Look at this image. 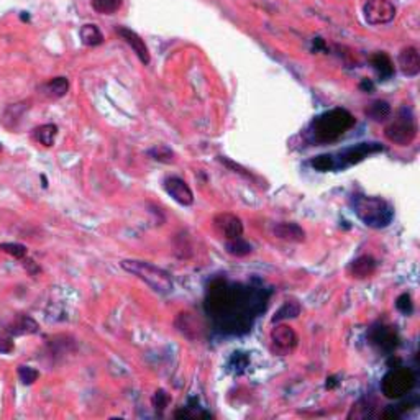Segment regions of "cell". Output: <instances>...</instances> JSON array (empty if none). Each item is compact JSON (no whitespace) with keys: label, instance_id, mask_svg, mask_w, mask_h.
I'll return each mask as SVG.
<instances>
[{"label":"cell","instance_id":"6da1fadb","mask_svg":"<svg viewBox=\"0 0 420 420\" xmlns=\"http://www.w3.org/2000/svg\"><path fill=\"white\" fill-rule=\"evenodd\" d=\"M266 304L268 294L263 288L217 279L209 286L203 306L220 330L243 333L250 330L251 320L266 309Z\"/></svg>","mask_w":420,"mask_h":420},{"label":"cell","instance_id":"7a4b0ae2","mask_svg":"<svg viewBox=\"0 0 420 420\" xmlns=\"http://www.w3.org/2000/svg\"><path fill=\"white\" fill-rule=\"evenodd\" d=\"M354 125H357V119L352 112L337 107V109H330L314 117L306 130V137L310 143L328 145V143H335L343 138Z\"/></svg>","mask_w":420,"mask_h":420},{"label":"cell","instance_id":"3957f363","mask_svg":"<svg viewBox=\"0 0 420 420\" xmlns=\"http://www.w3.org/2000/svg\"><path fill=\"white\" fill-rule=\"evenodd\" d=\"M384 146L381 143L365 141L358 145L346 146V148L335 151V153L319 154L312 158L309 164L315 171L330 172V171H343L346 168H352L354 164L365 161L370 156L383 153Z\"/></svg>","mask_w":420,"mask_h":420},{"label":"cell","instance_id":"277c9868","mask_svg":"<svg viewBox=\"0 0 420 420\" xmlns=\"http://www.w3.org/2000/svg\"><path fill=\"white\" fill-rule=\"evenodd\" d=\"M350 206H352L354 215L366 227L376 228V230L389 227L394 219V209L391 203L381 197L353 194L352 199H350Z\"/></svg>","mask_w":420,"mask_h":420},{"label":"cell","instance_id":"5b68a950","mask_svg":"<svg viewBox=\"0 0 420 420\" xmlns=\"http://www.w3.org/2000/svg\"><path fill=\"white\" fill-rule=\"evenodd\" d=\"M120 266L130 274L141 279L145 284H148L154 292L170 294L174 289V283H172L170 272L153 265V263L141 261V259H123Z\"/></svg>","mask_w":420,"mask_h":420},{"label":"cell","instance_id":"8992f818","mask_svg":"<svg viewBox=\"0 0 420 420\" xmlns=\"http://www.w3.org/2000/svg\"><path fill=\"white\" fill-rule=\"evenodd\" d=\"M417 119H415L414 110L407 106L399 107L392 119L389 120V123L384 127V137L388 138V141H391L397 146L412 145L415 138H417Z\"/></svg>","mask_w":420,"mask_h":420},{"label":"cell","instance_id":"52a82bcc","mask_svg":"<svg viewBox=\"0 0 420 420\" xmlns=\"http://www.w3.org/2000/svg\"><path fill=\"white\" fill-rule=\"evenodd\" d=\"M415 386V374L409 368L391 370L381 381V392L388 399H401L412 391Z\"/></svg>","mask_w":420,"mask_h":420},{"label":"cell","instance_id":"ba28073f","mask_svg":"<svg viewBox=\"0 0 420 420\" xmlns=\"http://www.w3.org/2000/svg\"><path fill=\"white\" fill-rule=\"evenodd\" d=\"M397 8L391 0H366L363 6V17H365L368 25L379 27V25H388L396 19Z\"/></svg>","mask_w":420,"mask_h":420},{"label":"cell","instance_id":"9c48e42d","mask_svg":"<svg viewBox=\"0 0 420 420\" xmlns=\"http://www.w3.org/2000/svg\"><path fill=\"white\" fill-rule=\"evenodd\" d=\"M271 341L279 354H289L297 346V333L292 327L279 323L271 330Z\"/></svg>","mask_w":420,"mask_h":420},{"label":"cell","instance_id":"30bf717a","mask_svg":"<svg viewBox=\"0 0 420 420\" xmlns=\"http://www.w3.org/2000/svg\"><path fill=\"white\" fill-rule=\"evenodd\" d=\"M164 190H166L170 196L174 199L177 203L188 207L194 203V192L189 188V184L184 179L177 176H171L164 179Z\"/></svg>","mask_w":420,"mask_h":420},{"label":"cell","instance_id":"8fae6325","mask_svg":"<svg viewBox=\"0 0 420 420\" xmlns=\"http://www.w3.org/2000/svg\"><path fill=\"white\" fill-rule=\"evenodd\" d=\"M117 33H119V37L122 38V40L127 43L130 48H132L133 53L137 54V58L140 59L143 64H150V61H151L150 50L140 34L127 27H117Z\"/></svg>","mask_w":420,"mask_h":420},{"label":"cell","instance_id":"7c38bea8","mask_svg":"<svg viewBox=\"0 0 420 420\" xmlns=\"http://www.w3.org/2000/svg\"><path fill=\"white\" fill-rule=\"evenodd\" d=\"M215 228L217 232L222 235L225 240H233V238H238L243 235V223H241L240 217L233 214H219L217 217L214 219Z\"/></svg>","mask_w":420,"mask_h":420},{"label":"cell","instance_id":"4fadbf2b","mask_svg":"<svg viewBox=\"0 0 420 420\" xmlns=\"http://www.w3.org/2000/svg\"><path fill=\"white\" fill-rule=\"evenodd\" d=\"M397 66L407 77H417L420 74V53L415 46L402 48L397 56Z\"/></svg>","mask_w":420,"mask_h":420},{"label":"cell","instance_id":"5bb4252c","mask_svg":"<svg viewBox=\"0 0 420 420\" xmlns=\"http://www.w3.org/2000/svg\"><path fill=\"white\" fill-rule=\"evenodd\" d=\"M371 343L378 346L379 350H383V352L391 353L396 350L397 343H399V337H397L396 330H394L392 327H386V326H379L374 327L373 330H371Z\"/></svg>","mask_w":420,"mask_h":420},{"label":"cell","instance_id":"9a60e30c","mask_svg":"<svg viewBox=\"0 0 420 420\" xmlns=\"http://www.w3.org/2000/svg\"><path fill=\"white\" fill-rule=\"evenodd\" d=\"M272 233L279 238V240L289 241V243H302L306 240V230L301 225L292 222L278 223L272 228Z\"/></svg>","mask_w":420,"mask_h":420},{"label":"cell","instance_id":"2e32d148","mask_svg":"<svg viewBox=\"0 0 420 420\" xmlns=\"http://www.w3.org/2000/svg\"><path fill=\"white\" fill-rule=\"evenodd\" d=\"M38 323L33 317H30L27 314H19L15 315V319L12 320V323L8 326L7 332L14 337H21V335H32V333L38 332Z\"/></svg>","mask_w":420,"mask_h":420},{"label":"cell","instance_id":"e0dca14e","mask_svg":"<svg viewBox=\"0 0 420 420\" xmlns=\"http://www.w3.org/2000/svg\"><path fill=\"white\" fill-rule=\"evenodd\" d=\"M371 68L374 69V72L378 74L381 81H389L391 77L396 74V69H394V63L389 56L381 51V53H374L370 58Z\"/></svg>","mask_w":420,"mask_h":420},{"label":"cell","instance_id":"ac0fdd59","mask_svg":"<svg viewBox=\"0 0 420 420\" xmlns=\"http://www.w3.org/2000/svg\"><path fill=\"white\" fill-rule=\"evenodd\" d=\"M376 268H378L376 259L373 257H368V254H363V257L357 258L352 263V266H350V274H352L354 279H366L374 274Z\"/></svg>","mask_w":420,"mask_h":420},{"label":"cell","instance_id":"d6986e66","mask_svg":"<svg viewBox=\"0 0 420 420\" xmlns=\"http://www.w3.org/2000/svg\"><path fill=\"white\" fill-rule=\"evenodd\" d=\"M69 90V81L66 77H54V79L48 81L43 86V94L51 99H61L68 94Z\"/></svg>","mask_w":420,"mask_h":420},{"label":"cell","instance_id":"ffe728a7","mask_svg":"<svg viewBox=\"0 0 420 420\" xmlns=\"http://www.w3.org/2000/svg\"><path fill=\"white\" fill-rule=\"evenodd\" d=\"M392 109L391 106L386 101H374L373 103H370V107L366 109V115L370 117L371 120L374 122H386V120L391 117Z\"/></svg>","mask_w":420,"mask_h":420},{"label":"cell","instance_id":"44dd1931","mask_svg":"<svg viewBox=\"0 0 420 420\" xmlns=\"http://www.w3.org/2000/svg\"><path fill=\"white\" fill-rule=\"evenodd\" d=\"M56 135H58V127L54 123H45L41 127L34 128V140L40 143V145L46 146V148L54 145Z\"/></svg>","mask_w":420,"mask_h":420},{"label":"cell","instance_id":"7402d4cb","mask_svg":"<svg viewBox=\"0 0 420 420\" xmlns=\"http://www.w3.org/2000/svg\"><path fill=\"white\" fill-rule=\"evenodd\" d=\"M79 37H81V41L84 43L86 46H99L103 43L102 32L99 30L97 25H92V23H88V25H84V27H81Z\"/></svg>","mask_w":420,"mask_h":420},{"label":"cell","instance_id":"603a6c76","mask_svg":"<svg viewBox=\"0 0 420 420\" xmlns=\"http://www.w3.org/2000/svg\"><path fill=\"white\" fill-rule=\"evenodd\" d=\"M301 314V306L297 304L296 301H286L283 306L276 310L274 317H272V323L283 322V320L288 319H296Z\"/></svg>","mask_w":420,"mask_h":420},{"label":"cell","instance_id":"cb8c5ba5","mask_svg":"<svg viewBox=\"0 0 420 420\" xmlns=\"http://www.w3.org/2000/svg\"><path fill=\"white\" fill-rule=\"evenodd\" d=\"M90 6L97 14L114 15L123 6V0H90Z\"/></svg>","mask_w":420,"mask_h":420},{"label":"cell","instance_id":"d4e9b609","mask_svg":"<svg viewBox=\"0 0 420 420\" xmlns=\"http://www.w3.org/2000/svg\"><path fill=\"white\" fill-rule=\"evenodd\" d=\"M225 248H227V253H230L232 257H237V258H243V257H246V254L251 253V245L248 243V241L243 240V237L233 238V240H227Z\"/></svg>","mask_w":420,"mask_h":420},{"label":"cell","instance_id":"484cf974","mask_svg":"<svg viewBox=\"0 0 420 420\" xmlns=\"http://www.w3.org/2000/svg\"><path fill=\"white\" fill-rule=\"evenodd\" d=\"M0 251L10 254L17 259H23L27 257V246L20 243H0Z\"/></svg>","mask_w":420,"mask_h":420},{"label":"cell","instance_id":"4316f807","mask_svg":"<svg viewBox=\"0 0 420 420\" xmlns=\"http://www.w3.org/2000/svg\"><path fill=\"white\" fill-rule=\"evenodd\" d=\"M17 373H19V378L23 384H33L34 381L40 378V373H38V370H34L32 366H25L21 365L19 366V370H17Z\"/></svg>","mask_w":420,"mask_h":420},{"label":"cell","instance_id":"83f0119b","mask_svg":"<svg viewBox=\"0 0 420 420\" xmlns=\"http://www.w3.org/2000/svg\"><path fill=\"white\" fill-rule=\"evenodd\" d=\"M396 309L401 312V314L404 315H410L414 312V302H412V296H410L409 292L401 294L399 297H397L396 301Z\"/></svg>","mask_w":420,"mask_h":420},{"label":"cell","instance_id":"f1b7e54d","mask_svg":"<svg viewBox=\"0 0 420 420\" xmlns=\"http://www.w3.org/2000/svg\"><path fill=\"white\" fill-rule=\"evenodd\" d=\"M148 153L150 156H153V159H156V161H161V163H171L172 159H174L172 151L170 148H166V146H158V148L150 150Z\"/></svg>","mask_w":420,"mask_h":420},{"label":"cell","instance_id":"f546056e","mask_svg":"<svg viewBox=\"0 0 420 420\" xmlns=\"http://www.w3.org/2000/svg\"><path fill=\"white\" fill-rule=\"evenodd\" d=\"M168 402H170V397H168V394L164 392L163 389H158V391H156L154 396H153L154 409L159 410V412H163V410L168 407Z\"/></svg>","mask_w":420,"mask_h":420},{"label":"cell","instance_id":"4dcf8cb0","mask_svg":"<svg viewBox=\"0 0 420 420\" xmlns=\"http://www.w3.org/2000/svg\"><path fill=\"white\" fill-rule=\"evenodd\" d=\"M14 341H12L10 337H2L0 335V353L8 354L14 352Z\"/></svg>","mask_w":420,"mask_h":420},{"label":"cell","instance_id":"1f68e13d","mask_svg":"<svg viewBox=\"0 0 420 420\" xmlns=\"http://www.w3.org/2000/svg\"><path fill=\"white\" fill-rule=\"evenodd\" d=\"M359 89H363V90H365V92H373L374 84L370 79H363L361 84H359Z\"/></svg>","mask_w":420,"mask_h":420},{"label":"cell","instance_id":"d6a6232c","mask_svg":"<svg viewBox=\"0 0 420 420\" xmlns=\"http://www.w3.org/2000/svg\"><path fill=\"white\" fill-rule=\"evenodd\" d=\"M335 386H337V381H335V378H333V376H332V378H328V379H327V389H333Z\"/></svg>","mask_w":420,"mask_h":420},{"label":"cell","instance_id":"836d02e7","mask_svg":"<svg viewBox=\"0 0 420 420\" xmlns=\"http://www.w3.org/2000/svg\"><path fill=\"white\" fill-rule=\"evenodd\" d=\"M0 151H2V145H0Z\"/></svg>","mask_w":420,"mask_h":420}]
</instances>
